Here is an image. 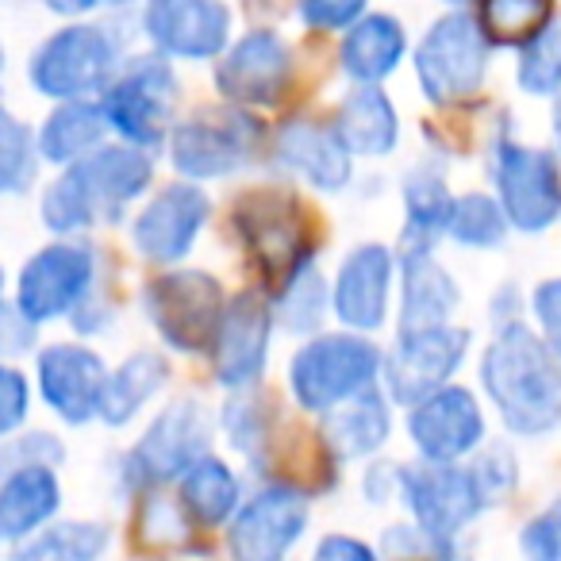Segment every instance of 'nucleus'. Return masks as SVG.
<instances>
[{
    "label": "nucleus",
    "instance_id": "obj_1",
    "mask_svg": "<svg viewBox=\"0 0 561 561\" xmlns=\"http://www.w3.org/2000/svg\"><path fill=\"white\" fill-rule=\"evenodd\" d=\"M481 385L512 435L538 438L561 427V362L519 320L504 323L489 343Z\"/></svg>",
    "mask_w": 561,
    "mask_h": 561
},
{
    "label": "nucleus",
    "instance_id": "obj_2",
    "mask_svg": "<svg viewBox=\"0 0 561 561\" xmlns=\"http://www.w3.org/2000/svg\"><path fill=\"white\" fill-rule=\"evenodd\" d=\"M154 181L150 150L127 142H104L81 162L66 165L58 181L43 193V224L62 239L89 231L96 224H116Z\"/></svg>",
    "mask_w": 561,
    "mask_h": 561
},
{
    "label": "nucleus",
    "instance_id": "obj_3",
    "mask_svg": "<svg viewBox=\"0 0 561 561\" xmlns=\"http://www.w3.org/2000/svg\"><path fill=\"white\" fill-rule=\"evenodd\" d=\"M119 66V39L108 24H70L43 39L27 62V81L58 104L89 101L116 81Z\"/></svg>",
    "mask_w": 561,
    "mask_h": 561
},
{
    "label": "nucleus",
    "instance_id": "obj_4",
    "mask_svg": "<svg viewBox=\"0 0 561 561\" xmlns=\"http://www.w3.org/2000/svg\"><path fill=\"white\" fill-rule=\"evenodd\" d=\"M385 354L362 335H316L289 366V389L305 412H335L339 404L377 389Z\"/></svg>",
    "mask_w": 561,
    "mask_h": 561
},
{
    "label": "nucleus",
    "instance_id": "obj_5",
    "mask_svg": "<svg viewBox=\"0 0 561 561\" xmlns=\"http://www.w3.org/2000/svg\"><path fill=\"white\" fill-rule=\"evenodd\" d=\"M178 78L162 55H135L119 66L116 81L101 93V112L112 135L127 139V147L154 150L170 135Z\"/></svg>",
    "mask_w": 561,
    "mask_h": 561
},
{
    "label": "nucleus",
    "instance_id": "obj_6",
    "mask_svg": "<svg viewBox=\"0 0 561 561\" xmlns=\"http://www.w3.org/2000/svg\"><path fill=\"white\" fill-rule=\"evenodd\" d=\"M397 496L404 500L412 523L454 561V538L484 512L477 481L461 466H435V461H412L400 466Z\"/></svg>",
    "mask_w": 561,
    "mask_h": 561
},
{
    "label": "nucleus",
    "instance_id": "obj_7",
    "mask_svg": "<svg viewBox=\"0 0 561 561\" xmlns=\"http://www.w3.org/2000/svg\"><path fill=\"white\" fill-rule=\"evenodd\" d=\"M96 285V250L81 239H62L43 247L24 262L16 277V308L35 328L50 320L73 316Z\"/></svg>",
    "mask_w": 561,
    "mask_h": 561
},
{
    "label": "nucleus",
    "instance_id": "obj_8",
    "mask_svg": "<svg viewBox=\"0 0 561 561\" xmlns=\"http://www.w3.org/2000/svg\"><path fill=\"white\" fill-rule=\"evenodd\" d=\"M489 50L481 24L466 12L435 20L415 50V73H420L423 93L435 104H458L469 101L484 85L489 73Z\"/></svg>",
    "mask_w": 561,
    "mask_h": 561
},
{
    "label": "nucleus",
    "instance_id": "obj_9",
    "mask_svg": "<svg viewBox=\"0 0 561 561\" xmlns=\"http://www.w3.org/2000/svg\"><path fill=\"white\" fill-rule=\"evenodd\" d=\"M211 443V415L201 400H173L158 412L147 435L135 443L124 458V481L131 489H154L173 477H185L196 461L208 454Z\"/></svg>",
    "mask_w": 561,
    "mask_h": 561
},
{
    "label": "nucleus",
    "instance_id": "obj_10",
    "mask_svg": "<svg viewBox=\"0 0 561 561\" xmlns=\"http://www.w3.org/2000/svg\"><path fill=\"white\" fill-rule=\"evenodd\" d=\"M257 147H262V124L247 112H201L170 131L173 170L193 185L247 170Z\"/></svg>",
    "mask_w": 561,
    "mask_h": 561
},
{
    "label": "nucleus",
    "instance_id": "obj_11",
    "mask_svg": "<svg viewBox=\"0 0 561 561\" xmlns=\"http://www.w3.org/2000/svg\"><path fill=\"white\" fill-rule=\"evenodd\" d=\"M224 289L204 270H173L147 285V316L158 335L181 354L211 351L224 320Z\"/></svg>",
    "mask_w": 561,
    "mask_h": 561
},
{
    "label": "nucleus",
    "instance_id": "obj_12",
    "mask_svg": "<svg viewBox=\"0 0 561 561\" xmlns=\"http://www.w3.org/2000/svg\"><path fill=\"white\" fill-rule=\"evenodd\" d=\"M492 178L512 227L535 234L561 219V162L553 150L500 139L492 150Z\"/></svg>",
    "mask_w": 561,
    "mask_h": 561
},
{
    "label": "nucleus",
    "instance_id": "obj_13",
    "mask_svg": "<svg viewBox=\"0 0 561 561\" xmlns=\"http://www.w3.org/2000/svg\"><path fill=\"white\" fill-rule=\"evenodd\" d=\"M469 354V331L461 328H423V331H400L397 346L385 354V389L397 404L415 408L420 400L435 397L438 389L450 385L458 366Z\"/></svg>",
    "mask_w": 561,
    "mask_h": 561
},
{
    "label": "nucleus",
    "instance_id": "obj_14",
    "mask_svg": "<svg viewBox=\"0 0 561 561\" xmlns=\"http://www.w3.org/2000/svg\"><path fill=\"white\" fill-rule=\"evenodd\" d=\"M308 496L293 484H270V489L254 492L247 504H239L231 519V546L234 561H285L293 546L305 538L308 530Z\"/></svg>",
    "mask_w": 561,
    "mask_h": 561
},
{
    "label": "nucleus",
    "instance_id": "obj_15",
    "mask_svg": "<svg viewBox=\"0 0 561 561\" xmlns=\"http://www.w3.org/2000/svg\"><path fill=\"white\" fill-rule=\"evenodd\" d=\"M239 227L257 265L270 270L280 289L305 270H316V242L308 239V224L300 208L280 193H254L239 211Z\"/></svg>",
    "mask_w": 561,
    "mask_h": 561
},
{
    "label": "nucleus",
    "instance_id": "obj_16",
    "mask_svg": "<svg viewBox=\"0 0 561 561\" xmlns=\"http://www.w3.org/2000/svg\"><path fill=\"white\" fill-rule=\"evenodd\" d=\"M142 32L162 58L208 62L231 43V9L224 0H147Z\"/></svg>",
    "mask_w": 561,
    "mask_h": 561
},
{
    "label": "nucleus",
    "instance_id": "obj_17",
    "mask_svg": "<svg viewBox=\"0 0 561 561\" xmlns=\"http://www.w3.org/2000/svg\"><path fill=\"white\" fill-rule=\"evenodd\" d=\"M293 81V50L270 27L247 32L239 43L219 55L216 66V89L227 101L242 104H277Z\"/></svg>",
    "mask_w": 561,
    "mask_h": 561
},
{
    "label": "nucleus",
    "instance_id": "obj_18",
    "mask_svg": "<svg viewBox=\"0 0 561 561\" xmlns=\"http://www.w3.org/2000/svg\"><path fill=\"white\" fill-rule=\"evenodd\" d=\"M408 435H412L420 461L435 466H458L466 454L484 443V415L469 389L446 385L435 397L420 400L408 415Z\"/></svg>",
    "mask_w": 561,
    "mask_h": 561
},
{
    "label": "nucleus",
    "instance_id": "obj_19",
    "mask_svg": "<svg viewBox=\"0 0 561 561\" xmlns=\"http://www.w3.org/2000/svg\"><path fill=\"white\" fill-rule=\"evenodd\" d=\"M35 374H39V397L62 423L85 427V423L101 420L108 369L96 351L81 343H55L39 351Z\"/></svg>",
    "mask_w": 561,
    "mask_h": 561
},
{
    "label": "nucleus",
    "instance_id": "obj_20",
    "mask_svg": "<svg viewBox=\"0 0 561 561\" xmlns=\"http://www.w3.org/2000/svg\"><path fill=\"white\" fill-rule=\"evenodd\" d=\"M208 196L193 181H173L158 188L131 227V242L147 262H178L193 250L201 227L208 224Z\"/></svg>",
    "mask_w": 561,
    "mask_h": 561
},
{
    "label": "nucleus",
    "instance_id": "obj_21",
    "mask_svg": "<svg viewBox=\"0 0 561 561\" xmlns=\"http://www.w3.org/2000/svg\"><path fill=\"white\" fill-rule=\"evenodd\" d=\"M273 312L257 293H242L239 300L224 308V320L211 339V369L224 389H250L265 374L270 354Z\"/></svg>",
    "mask_w": 561,
    "mask_h": 561
},
{
    "label": "nucleus",
    "instance_id": "obj_22",
    "mask_svg": "<svg viewBox=\"0 0 561 561\" xmlns=\"http://www.w3.org/2000/svg\"><path fill=\"white\" fill-rule=\"evenodd\" d=\"M392 250L381 242H362L343 257L331 289V312L346 323L351 331H377L389 320L392 300Z\"/></svg>",
    "mask_w": 561,
    "mask_h": 561
},
{
    "label": "nucleus",
    "instance_id": "obj_23",
    "mask_svg": "<svg viewBox=\"0 0 561 561\" xmlns=\"http://www.w3.org/2000/svg\"><path fill=\"white\" fill-rule=\"evenodd\" d=\"M277 158L293 173L308 181L320 193H339L351 185V150L335 135V127H323L316 119H289L277 131Z\"/></svg>",
    "mask_w": 561,
    "mask_h": 561
},
{
    "label": "nucleus",
    "instance_id": "obj_24",
    "mask_svg": "<svg viewBox=\"0 0 561 561\" xmlns=\"http://www.w3.org/2000/svg\"><path fill=\"white\" fill-rule=\"evenodd\" d=\"M58 507H62V484L50 466L0 477V542H27L43 527H50Z\"/></svg>",
    "mask_w": 561,
    "mask_h": 561
},
{
    "label": "nucleus",
    "instance_id": "obj_25",
    "mask_svg": "<svg viewBox=\"0 0 561 561\" xmlns=\"http://www.w3.org/2000/svg\"><path fill=\"white\" fill-rule=\"evenodd\" d=\"M400 331L446 328L458 312V285L435 254H400Z\"/></svg>",
    "mask_w": 561,
    "mask_h": 561
},
{
    "label": "nucleus",
    "instance_id": "obj_26",
    "mask_svg": "<svg viewBox=\"0 0 561 561\" xmlns=\"http://www.w3.org/2000/svg\"><path fill=\"white\" fill-rule=\"evenodd\" d=\"M331 127H335V135L343 139V147L351 154L385 158L400 142L397 108H392L389 93L377 85H358L354 93H346Z\"/></svg>",
    "mask_w": 561,
    "mask_h": 561
},
{
    "label": "nucleus",
    "instance_id": "obj_27",
    "mask_svg": "<svg viewBox=\"0 0 561 561\" xmlns=\"http://www.w3.org/2000/svg\"><path fill=\"white\" fill-rule=\"evenodd\" d=\"M404 27L385 12H377V16H362L346 32L343 47H339V62H343L346 78H354L358 85H377L404 62Z\"/></svg>",
    "mask_w": 561,
    "mask_h": 561
},
{
    "label": "nucleus",
    "instance_id": "obj_28",
    "mask_svg": "<svg viewBox=\"0 0 561 561\" xmlns=\"http://www.w3.org/2000/svg\"><path fill=\"white\" fill-rule=\"evenodd\" d=\"M389 435H392L389 400L377 389L339 404L335 412H328V423H323V438H328L331 454L343 461L369 458V454H377L389 443Z\"/></svg>",
    "mask_w": 561,
    "mask_h": 561
},
{
    "label": "nucleus",
    "instance_id": "obj_29",
    "mask_svg": "<svg viewBox=\"0 0 561 561\" xmlns=\"http://www.w3.org/2000/svg\"><path fill=\"white\" fill-rule=\"evenodd\" d=\"M454 211V196L443 173L431 165L408 173L404 181V231H400V254H431L438 234L446 231Z\"/></svg>",
    "mask_w": 561,
    "mask_h": 561
},
{
    "label": "nucleus",
    "instance_id": "obj_30",
    "mask_svg": "<svg viewBox=\"0 0 561 561\" xmlns=\"http://www.w3.org/2000/svg\"><path fill=\"white\" fill-rule=\"evenodd\" d=\"M104 135H108V124H104L101 104L66 101L47 116V124H43L39 135H35V142H39L43 162L73 165V162H81V158L93 154V150H101Z\"/></svg>",
    "mask_w": 561,
    "mask_h": 561
},
{
    "label": "nucleus",
    "instance_id": "obj_31",
    "mask_svg": "<svg viewBox=\"0 0 561 561\" xmlns=\"http://www.w3.org/2000/svg\"><path fill=\"white\" fill-rule=\"evenodd\" d=\"M170 381V362L154 351H139L108 374V385H104V400H101V420L108 427H127L158 392Z\"/></svg>",
    "mask_w": 561,
    "mask_h": 561
},
{
    "label": "nucleus",
    "instance_id": "obj_32",
    "mask_svg": "<svg viewBox=\"0 0 561 561\" xmlns=\"http://www.w3.org/2000/svg\"><path fill=\"white\" fill-rule=\"evenodd\" d=\"M181 507H185V515H193L201 527L231 523L234 512H239V477L231 473L227 461L204 454V458L181 477Z\"/></svg>",
    "mask_w": 561,
    "mask_h": 561
},
{
    "label": "nucleus",
    "instance_id": "obj_33",
    "mask_svg": "<svg viewBox=\"0 0 561 561\" xmlns=\"http://www.w3.org/2000/svg\"><path fill=\"white\" fill-rule=\"evenodd\" d=\"M112 530L93 519H66L50 523L39 535L16 546L12 561H101L108 553Z\"/></svg>",
    "mask_w": 561,
    "mask_h": 561
},
{
    "label": "nucleus",
    "instance_id": "obj_34",
    "mask_svg": "<svg viewBox=\"0 0 561 561\" xmlns=\"http://www.w3.org/2000/svg\"><path fill=\"white\" fill-rule=\"evenodd\" d=\"M477 24L492 47H527L550 24V0H481Z\"/></svg>",
    "mask_w": 561,
    "mask_h": 561
},
{
    "label": "nucleus",
    "instance_id": "obj_35",
    "mask_svg": "<svg viewBox=\"0 0 561 561\" xmlns=\"http://www.w3.org/2000/svg\"><path fill=\"white\" fill-rule=\"evenodd\" d=\"M35 131L9 108H0V196H24L39 178Z\"/></svg>",
    "mask_w": 561,
    "mask_h": 561
},
{
    "label": "nucleus",
    "instance_id": "obj_36",
    "mask_svg": "<svg viewBox=\"0 0 561 561\" xmlns=\"http://www.w3.org/2000/svg\"><path fill=\"white\" fill-rule=\"evenodd\" d=\"M507 227L512 224H507L500 201H492V196H484V193H469L454 201L446 234L466 250H496L500 242H504Z\"/></svg>",
    "mask_w": 561,
    "mask_h": 561
},
{
    "label": "nucleus",
    "instance_id": "obj_37",
    "mask_svg": "<svg viewBox=\"0 0 561 561\" xmlns=\"http://www.w3.org/2000/svg\"><path fill=\"white\" fill-rule=\"evenodd\" d=\"M515 78L530 96H561V20H550L527 47H519Z\"/></svg>",
    "mask_w": 561,
    "mask_h": 561
},
{
    "label": "nucleus",
    "instance_id": "obj_38",
    "mask_svg": "<svg viewBox=\"0 0 561 561\" xmlns=\"http://www.w3.org/2000/svg\"><path fill=\"white\" fill-rule=\"evenodd\" d=\"M328 305H331V297H328V285L320 280V273L305 270L300 277H293L289 285L280 289L273 316H277L280 328H289L293 335H308V331H316L323 323Z\"/></svg>",
    "mask_w": 561,
    "mask_h": 561
},
{
    "label": "nucleus",
    "instance_id": "obj_39",
    "mask_svg": "<svg viewBox=\"0 0 561 561\" xmlns=\"http://www.w3.org/2000/svg\"><path fill=\"white\" fill-rule=\"evenodd\" d=\"M219 423H224V435L231 438V446H239L242 454H254L270 431V404L262 400V392H239L224 404Z\"/></svg>",
    "mask_w": 561,
    "mask_h": 561
},
{
    "label": "nucleus",
    "instance_id": "obj_40",
    "mask_svg": "<svg viewBox=\"0 0 561 561\" xmlns=\"http://www.w3.org/2000/svg\"><path fill=\"white\" fill-rule=\"evenodd\" d=\"M66 458L62 443H58L50 431H27V435H12L0 443V477L16 473V469H32V466H50Z\"/></svg>",
    "mask_w": 561,
    "mask_h": 561
},
{
    "label": "nucleus",
    "instance_id": "obj_41",
    "mask_svg": "<svg viewBox=\"0 0 561 561\" xmlns=\"http://www.w3.org/2000/svg\"><path fill=\"white\" fill-rule=\"evenodd\" d=\"M523 561H561V496H553L519 530Z\"/></svg>",
    "mask_w": 561,
    "mask_h": 561
},
{
    "label": "nucleus",
    "instance_id": "obj_42",
    "mask_svg": "<svg viewBox=\"0 0 561 561\" xmlns=\"http://www.w3.org/2000/svg\"><path fill=\"white\" fill-rule=\"evenodd\" d=\"M469 473H473L484 507H492V504H500V500H507V492L515 489V473H519V469H515V458L507 446H489V450L469 466Z\"/></svg>",
    "mask_w": 561,
    "mask_h": 561
},
{
    "label": "nucleus",
    "instance_id": "obj_43",
    "mask_svg": "<svg viewBox=\"0 0 561 561\" xmlns=\"http://www.w3.org/2000/svg\"><path fill=\"white\" fill-rule=\"evenodd\" d=\"M27 408H32L27 377L16 366H9V362H0V443L24 427Z\"/></svg>",
    "mask_w": 561,
    "mask_h": 561
},
{
    "label": "nucleus",
    "instance_id": "obj_44",
    "mask_svg": "<svg viewBox=\"0 0 561 561\" xmlns=\"http://www.w3.org/2000/svg\"><path fill=\"white\" fill-rule=\"evenodd\" d=\"M369 0H300V20L316 32H351L366 16Z\"/></svg>",
    "mask_w": 561,
    "mask_h": 561
},
{
    "label": "nucleus",
    "instance_id": "obj_45",
    "mask_svg": "<svg viewBox=\"0 0 561 561\" xmlns=\"http://www.w3.org/2000/svg\"><path fill=\"white\" fill-rule=\"evenodd\" d=\"M530 308H535V320L542 328V343L561 362V277L542 280L535 297H530Z\"/></svg>",
    "mask_w": 561,
    "mask_h": 561
},
{
    "label": "nucleus",
    "instance_id": "obj_46",
    "mask_svg": "<svg viewBox=\"0 0 561 561\" xmlns=\"http://www.w3.org/2000/svg\"><path fill=\"white\" fill-rule=\"evenodd\" d=\"M35 323L24 320V316L16 312V308L4 305V312H0V354L4 358H20V354H27L35 346Z\"/></svg>",
    "mask_w": 561,
    "mask_h": 561
},
{
    "label": "nucleus",
    "instance_id": "obj_47",
    "mask_svg": "<svg viewBox=\"0 0 561 561\" xmlns=\"http://www.w3.org/2000/svg\"><path fill=\"white\" fill-rule=\"evenodd\" d=\"M312 561H381V558H377L374 546H366L362 538L328 535V538H320V546H316Z\"/></svg>",
    "mask_w": 561,
    "mask_h": 561
},
{
    "label": "nucleus",
    "instance_id": "obj_48",
    "mask_svg": "<svg viewBox=\"0 0 561 561\" xmlns=\"http://www.w3.org/2000/svg\"><path fill=\"white\" fill-rule=\"evenodd\" d=\"M397 473L400 469H392V466H377V469H369V477H366V496L374 500V504H381L389 492H397Z\"/></svg>",
    "mask_w": 561,
    "mask_h": 561
},
{
    "label": "nucleus",
    "instance_id": "obj_49",
    "mask_svg": "<svg viewBox=\"0 0 561 561\" xmlns=\"http://www.w3.org/2000/svg\"><path fill=\"white\" fill-rule=\"evenodd\" d=\"M104 4H119V0H43V9H50L55 16H85Z\"/></svg>",
    "mask_w": 561,
    "mask_h": 561
},
{
    "label": "nucleus",
    "instance_id": "obj_50",
    "mask_svg": "<svg viewBox=\"0 0 561 561\" xmlns=\"http://www.w3.org/2000/svg\"><path fill=\"white\" fill-rule=\"evenodd\" d=\"M553 139H558V150H561V96L553 101Z\"/></svg>",
    "mask_w": 561,
    "mask_h": 561
},
{
    "label": "nucleus",
    "instance_id": "obj_51",
    "mask_svg": "<svg viewBox=\"0 0 561 561\" xmlns=\"http://www.w3.org/2000/svg\"><path fill=\"white\" fill-rule=\"evenodd\" d=\"M0 312H4V273H0Z\"/></svg>",
    "mask_w": 561,
    "mask_h": 561
},
{
    "label": "nucleus",
    "instance_id": "obj_52",
    "mask_svg": "<svg viewBox=\"0 0 561 561\" xmlns=\"http://www.w3.org/2000/svg\"><path fill=\"white\" fill-rule=\"evenodd\" d=\"M0 73H4V47H0Z\"/></svg>",
    "mask_w": 561,
    "mask_h": 561
},
{
    "label": "nucleus",
    "instance_id": "obj_53",
    "mask_svg": "<svg viewBox=\"0 0 561 561\" xmlns=\"http://www.w3.org/2000/svg\"><path fill=\"white\" fill-rule=\"evenodd\" d=\"M446 4H469V0H446Z\"/></svg>",
    "mask_w": 561,
    "mask_h": 561
}]
</instances>
